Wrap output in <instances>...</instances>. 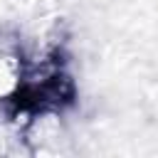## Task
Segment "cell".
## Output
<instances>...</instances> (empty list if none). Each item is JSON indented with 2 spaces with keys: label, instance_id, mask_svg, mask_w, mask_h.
Listing matches in <instances>:
<instances>
[{
  "label": "cell",
  "instance_id": "1",
  "mask_svg": "<svg viewBox=\"0 0 158 158\" xmlns=\"http://www.w3.org/2000/svg\"><path fill=\"white\" fill-rule=\"evenodd\" d=\"M27 74V57L22 47L0 32V104L15 101L22 91Z\"/></svg>",
  "mask_w": 158,
  "mask_h": 158
}]
</instances>
